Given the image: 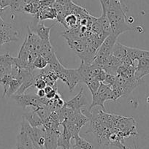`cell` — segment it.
Segmentation results:
<instances>
[{"instance_id":"2e32d148","label":"cell","mask_w":149,"mask_h":149,"mask_svg":"<svg viewBox=\"0 0 149 149\" xmlns=\"http://www.w3.org/2000/svg\"><path fill=\"white\" fill-rule=\"evenodd\" d=\"M72 139V137L70 132L63 126V132L59 134L58 138V147H61V149H70Z\"/></svg>"},{"instance_id":"cb8c5ba5","label":"cell","mask_w":149,"mask_h":149,"mask_svg":"<svg viewBox=\"0 0 149 149\" xmlns=\"http://www.w3.org/2000/svg\"><path fill=\"white\" fill-rule=\"evenodd\" d=\"M48 63L47 60L45 59V57L42 56V55H39L37 57L35 61H34V69H40V70H42V69L45 68L48 66Z\"/></svg>"},{"instance_id":"3957f363","label":"cell","mask_w":149,"mask_h":149,"mask_svg":"<svg viewBox=\"0 0 149 149\" xmlns=\"http://www.w3.org/2000/svg\"><path fill=\"white\" fill-rule=\"evenodd\" d=\"M21 125L24 127L27 134L31 138L35 149H43L45 142V130L44 127H32L24 118Z\"/></svg>"},{"instance_id":"83f0119b","label":"cell","mask_w":149,"mask_h":149,"mask_svg":"<svg viewBox=\"0 0 149 149\" xmlns=\"http://www.w3.org/2000/svg\"><path fill=\"white\" fill-rule=\"evenodd\" d=\"M56 0H40V9L48 7H52Z\"/></svg>"},{"instance_id":"8fae6325","label":"cell","mask_w":149,"mask_h":149,"mask_svg":"<svg viewBox=\"0 0 149 149\" xmlns=\"http://www.w3.org/2000/svg\"><path fill=\"white\" fill-rule=\"evenodd\" d=\"M147 74H149V56L144 57L137 61L134 78L142 79Z\"/></svg>"},{"instance_id":"5b68a950","label":"cell","mask_w":149,"mask_h":149,"mask_svg":"<svg viewBox=\"0 0 149 149\" xmlns=\"http://www.w3.org/2000/svg\"><path fill=\"white\" fill-rule=\"evenodd\" d=\"M57 76L58 79L67 84L70 91H72L76 86L81 82V75L78 69H67L64 67V68L57 74Z\"/></svg>"},{"instance_id":"ffe728a7","label":"cell","mask_w":149,"mask_h":149,"mask_svg":"<svg viewBox=\"0 0 149 149\" xmlns=\"http://www.w3.org/2000/svg\"><path fill=\"white\" fill-rule=\"evenodd\" d=\"M78 21H79V18H78V15L72 13L68 14L65 17L63 26L67 29V30L71 29L78 26Z\"/></svg>"},{"instance_id":"1f68e13d","label":"cell","mask_w":149,"mask_h":149,"mask_svg":"<svg viewBox=\"0 0 149 149\" xmlns=\"http://www.w3.org/2000/svg\"><path fill=\"white\" fill-rule=\"evenodd\" d=\"M55 88V87H52L51 86H45V88H44V90H45V95H46L48 93H49L50 91H51L53 90V88Z\"/></svg>"},{"instance_id":"836d02e7","label":"cell","mask_w":149,"mask_h":149,"mask_svg":"<svg viewBox=\"0 0 149 149\" xmlns=\"http://www.w3.org/2000/svg\"><path fill=\"white\" fill-rule=\"evenodd\" d=\"M134 149H138L137 148V144H136L135 143H134Z\"/></svg>"},{"instance_id":"4316f807","label":"cell","mask_w":149,"mask_h":149,"mask_svg":"<svg viewBox=\"0 0 149 149\" xmlns=\"http://www.w3.org/2000/svg\"><path fill=\"white\" fill-rule=\"evenodd\" d=\"M34 86L37 89H44L45 88V86H47V84L43 79H42V78L37 77V75H36L35 82H34Z\"/></svg>"},{"instance_id":"d6a6232c","label":"cell","mask_w":149,"mask_h":149,"mask_svg":"<svg viewBox=\"0 0 149 149\" xmlns=\"http://www.w3.org/2000/svg\"><path fill=\"white\" fill-rule=\"evenodd\" d=\"M5 24H6V22H5V21H3V19H2V18L1 15H0V26H4Z\"/></svg>"},{"instance_id":"e0dca14e","label":"cell","mask_w":149,"mask_h":149,"mask_svg":"<svg viewBox=\"0 0 149 149\" xmlns=\"http://www.w3.org/2000/svg\"><path fill=\"white\" fill-rule=\"evenodd\" d=\"M112 55L118 58L123 64L124 61L129 57L128 54H127V46H124L119 42H116V43L114 45L113 51H112Z\"/></svg>"},{"instance_id":"d4e9b609","label":"cell","mask_w":149,"mask_h":149,"mask_svg":"<svg viewBox=\"0 0 149 149\" xmlns=\"http://www.w3.org/2000/svg\"><path fill=\"white\" fill-rule=\"evenodd\" d=\"M24 0H10V8L15 13H21Z\"/></svg>"},{"instance_id":"ac0fdd59","label":"cell","mask_w":149,"mask_h":149,"mask_svg":"<svg viewBox=\"0 0 149 149\" xmlns=\"http://www.w3.org/2000/svg\"><path fill=\"white\" fill-rule=\"evenodd\" d=\"M74 144L71 146L73 149H93V146L86 139L81 137L79 134L74 137Z\"/></svg>"},{"instance_id":"d590c367","label":"cell","mask_w":149,"mask_h":149,"mask_svg":"<svg viewBox=\"0 0 149 149\" xmlns=\"http://www.w3.org/2000/svg\"><path fill=\"white\" fill-rule=\"evenodd\" d=\"M106 149H108V148H106Z\"/></svg>"},{"instance_id":"44dd1931","label":"cell","mask_w":149,"mask_h":149,"mask_svg":"<svg viewBox=\"0 0 149 149\" xmlns=\"http://www.w3.org/2000/svg\"><path fill=\"white\" fill-rule=\"evenodd\" d=\"M97 21L101 26L103 32L108 36L111 33V28H110V24L107 18V14L102 13L100 18H97Z\"/></svg>"},{"instance_id":"ba28073f","label":"cell","mask_w":149,"mask_h":149,"mask_svg":"<svg viewBox=\"0 0 149 149\" xmlns=\"http://www.w3.org/2000/svg\"><path fill=\"white\" fill-rule=\"evenodd\" d=\"M87 104H88V101L86 100V96L84 92V88H82L81 91L75 97L69 101L65 102L64 106L73 110H80L82 107H86Z\"/></svg>"},{"instance_id":"e575fe53","label":"cell","mask_w":149,"mask_h":149,"mask_svg":"<svg viewBox=\"0 0 149 149\" xmlns=\"http://www.w3.org/2000/svg\"><path fill=\"white\" fill-rule=\"evenodd\" d=\"M147 102L149 104V97L147 98Z\"/></svg>"},{"instance_id":"f1b7e54d","label":"cell","mask_w":149,"mask_h":149,"mask_svg":"<svg viewBox=\"0 0 149 149\" xmlns=\"http://www.w3.org/2000/svg\"><path fill=\"white\" fill-rule=\"evenodd\" d=\"M58 93V87H55V88H53V90L51 91H50L49 93L45 95V97L48 100H51V99H54L55 97V96L56 95V94Z\"/></svg>"},{"instance_id":"30bf717a","label":"cell","mask_w":149,"mask_h":149,"mask_svg":"<svg viewBox=\"0 0 149 149\" xmlns=\"http://www.w3.org/2000/svg\"><path fill=\"white\" fill-rule=\"evenodd\" d=\"M53 26L54 25L47 27L45 26L42 21H36L35 25L33 27V31H31L35 33L44 42L48 43V42H50V33Z\"/></svg>"},{"instance_id":"4dcf8cb0","label":"cell","mask_w":149,"mask_h":149,"mask_svg":"<svg viewBox=\"0 0 149 149\" xmlns=\"http://www.w3.org/2000/svg\"><path fill=\"white\" fill-rule=\"evenodd\" d=\"M37 96L40 98H44L45 97V92L44 89H38L37 92Z\"/></svg>"},{"instance_id":"4fadbf2b","label":"cell","mask_w":149,"mask_h":149,"mask_svg":"<svg viewBox=\"0 0 149 149\" xmlns=\"http://www.w3.org/2000/svg\"><path fill=\"white\" fill-rule=\"evenodd\" d=\"M40 10V0H24L21 13L34 15Z\"/></svg>"},{"instance_id":"9c48e42d","label":"cell","mask_w":149,"mask_h":149,"mask_svg":"<svg viewBox=\"0 0 149 149\" xmlns=\"http://www.w3.org/2000/svg\"><path fill=\"white\" fill-rule=\"evenodd\" d=\"M16 149H35L31 138L22 125L17 135Z\"/></svg>"},{"instance_id":"277c9868","label":"cell","mask_w":149,"mask_h":149,"mask_svg":"<svg viewBox=\"0 0 149 149\" xmlns=\"http://www.w3.org/2000/svg\"><path fill=\"white\" fill-rule=\"evenodd\" d=\"M107 100H113V90L110 85L102 82L98 91L92 94V102L88 107V110H91L96 106H100L104 111L105 107L104 104Z\"/></svg>"},{"instance_id":"f546056e","label":"cell","mask_w":149,"mask_h":149,"mask_svg":"<svg viewBox=\"0 0 149 149\" xmlns=\"http://www.w3.org/2000/svg\"><path fill=\"white\" fill-rule=\"evenodd\" d=\"M56 2L60 4L62 6H67L72 2V0H56Z\"/></svg>"},{"instance_id":"d6986e66","label":"cell","mask_w":149,"mask_h":149,"mask_svg":"<svg viewBox=\"0 0 149 149\" xmlns=\"http://www.w3.org/2000/svg\"><path fill=\"white\" fill-rule=\"evenodd\" d=\"M13 65H16L15 57L11 56L9 53H6L3 55H0V66H2V67H5L7 70L11 71Z\"/></svg>"},{"instance_id":"52a82bcc","label":"cell","mask_w":149,"mask_h":149,"mask_svg":"<svg viewBox=\"0 0 149 149\" xmlns=\"http://www.w3.org/2000/svg\"><path fill=\"white\" fill-rule=\"evenodd\" d=\"M19 40V32L10 24L0 26V46Z\"/></svg>"},{"instance_id":"7402d4cb","label":"cell","mask_w":149,"mask_h":149,"mask_svg":"<svg viewBox=\"0 0 149 149\" xmlns=\"http://www.w3.org/2000/svg\"><path fill=\"white\" fill-rule=\"evenodd\" d=\"M20 86H21V83H20L17 79L13 78V79L11 80L10 83L9 88H8V91H7L5 97H12L13 95L16 94L18 90L19 89Z\"/></svg>"},{"instance_id":"5bb4252c","label":"cell","mask_w":149,"mask_h":149,"mask_svg":"<svg viewBox=\"0 0 149 149\" xmlns=\"http://www.w3.org/2000/svg\"><path fill=\"white\" fill-rule=\"evenodd\" d=\"M60 134H61L60 131H45V142L44 146L45 149H57L58 138Z\"/></svg>"},{"instance_id":"6da1fadb","label":"cell","mask_w":149,"mask_h":149,"mask_svg":"<svg viewBox=\"0 0 149 149\" xmlns=\"http://www.w3.org/2000/svg\"><path fill=\"white\" fill-rule=\"evenodd\" d=\"M123 2L113 0L111 7L108 12L107 13V18L110 24L111 33L115 37L118 36L122 33L128 31H134L137 32H142L143 28L140 26H134L130 25L126 21V12L127 8L125 5H123Z\"/></svg>"},{"instance_id":"7a4b0ae2","label":"cell","mask_w":149,"mask_h":149,"mask_svg":"<svg viewBox=\"0 0 149 149\" xmlns=\"http://www.w3.org/2000/svg\"><path fill=\"white\" fill-rule=\"evenodd\" d=\"M112 127L117 129L124 135V138L130 137H137L138 132L137 130V122L132 117H126L116 115Z\"/></svg>"},{"instance_id":"9a60e30c","label":"cell","mask_w":149,"mask_h":149,"mask_svg":"<svg viewBox=\"0 0 149 149\" xmlns=\"http://www.w3.org/2000/svg\"><path fill=\"white\" fill-rule=\"evenodd\" d=\"M23 118L26 120L29 123L31 127H43V121L37 113V112L34 110L29 112L27 113L24 114Z\"/></svg>"},{"instance_id":"484cf974","label":"cell","mask_w":149,"mask_h":149,"mask_svg":"<svg viewBox=\"0 0 149 149\" xmlns=\"http://www.w3.org/2000/svg\"><path fill=\"white\" fill-rule=\"evenodd\" d=\"M101 83L102 82H100V81H97V80L92 79L86 84L87 87H88V88L90 90V91H91V95L94 94H95V93L98 91Z\"/></svg>"},{"instance_id":"603a6c76","label":"cell","mask_w":149,"mask_h":149,"mask_svg":"<svg viewBox=\"0 0 149 149\" xmlns=\"http://www.w3.org/2000/svg\"><path fill=\"white\" fill-rule=\"evenodd\" d=\"M37 113L39 115V116L40 117V118L42 119V121H45V120L48 119V118L51 116V113H52L51 110L48 108L47 106H43V107H37V108L34 109Z\"/></svg>"},{"instance_id":"7c38bea8","label":"cell","mask_w":149,"mask_h":149,"mask_svg":"<svg viewBox=\"0 0 149 149\" xmlns=\"http://www.w3.org/2000/svg\"><path fill=\"white\" fill-rule=\"evenodd\" d=\"M57 12L53 7L40 8L36 15H34L36 21H44L47 19L54 20L56 18Z\"/></svg>"},{"instance_id":"8992f818","label":"cell","mask_w":149,"mask_h":149,"mask_svg":"<svg viewBox=\"0 0 149 149\" xmlns=\"http://www.w3.org/2000/svg\"><path fill=\"white\" fill-rule=\"evenodd\" d=\"M11 97L23 108H26L29 106L34 108L45 106L42 102V99L34 94H14Z\"/></svg>"}]
</instances>
